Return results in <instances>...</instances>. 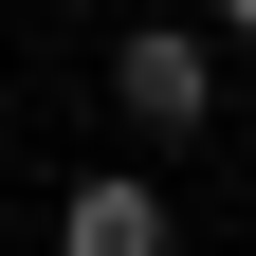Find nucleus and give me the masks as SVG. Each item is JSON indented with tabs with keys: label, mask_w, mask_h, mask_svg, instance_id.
I'll list each match as a JSON object with an SVG mask.
<instances>
[{
	"label": "nucleus",
	"mask_w": 256,
	"mask_h": 256,
	"mask_svg": "<svg viewBox=\"0 0 256 256\" xmlns=\"http://www.w3.org/2000/svg\"><path fill=\"white\" fill-rule=\"evenodd\" d=\"M202 18H256V0H202Z\"/></svg>",
	"instance_id": "7ed1b4c3"
},
{
	"label": "nucleus",
	"mask_w": 256,
	"mask_h": 256,
	"mask_svg": "<svg viewBox=\"0 0 256 256\" xmlns=\"http://www.w3.org/2000/svg\"><path fill=\"white\" fill-rule=\"evenodd\" d=\"M55 256H165V183L146 165H92L74 202H55Z\"/></svg>",
	"instance_id": "f03ea898"
},
{
	"label": "nucleus",
	"mask_w": 256,
	"mask_h": 256,
	"mask_svg": "<svg viewBox=\"0 0 256 256\" xmlns=\"http://www.w3.org/2000/svg\"><path fill=\"white\" fill-rule=\"evenodd\" d=\"M110 110L146 128V146H202V128H220V55H202V18H128V37H110Z\"/></svg>",
	"instance_id": "f257e3e1"
}]
</instances>
